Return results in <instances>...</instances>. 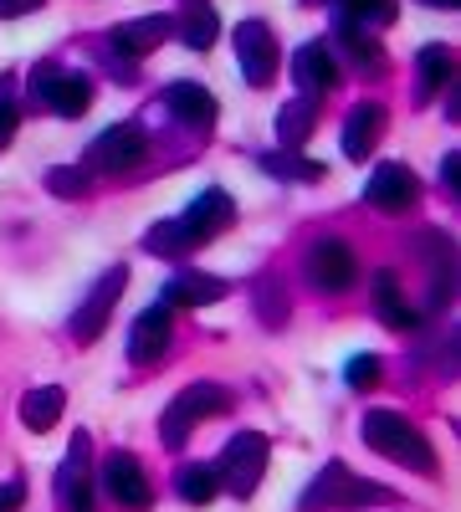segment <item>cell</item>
<instances>
[{
  "instance_id": "8992f818",
  "label": "cell",
  "mask_w": 461,
  "mask_h": 512,
  "mask_svg": "<svg viewBox=\"0 0 461 512\" xmlns=\"http://www.w3.org/2000/svg\"><path fill=\"white\" fill-rule=\"evenodd\" d=\"M149 159V139L139 123H113L103 134L88 144L82 154V169H93V175H134V169Z\"/></svg>"
},
{
  "instance_id": "2e32d148",
  "label": "cell",
  "mask_w": 461,
  "mask_h": 512,
  "mask_svg": "<svg viewBox=\"0 0 461 512\" xmlns=\"http://www.w3.org/2000/svg\"><path fill=\"white\" fill-rule=\"evenodd\" d=\"M374 318H380L385 328H395V333H415L421 328V308H415V297L400 287V277L395 272H374Z\"/></svg>"
},
{
  "instance_id": "7c38bea8",
  "label": "cell",
  "mask_w": 461,
  "mask_h": 512,
  "mask_svg": "<svg viewBox=\"0 0 461 512\" xmlns=\"http://www.w3.org/2000/svg\"><path fill=\"white\" fill-rule=\"evenodd\" d=\"M364 200L374 210H385V216H405V210H415V200H421V180L410 175V164L385 159V164H374V175L364 185Z\"/></svg>"
},
{
  "instance_id": "44dd1931",
  "label": "cell",
  "mask_w": 461,
  "mask_h": 512,
  "mask_svg": "<svg viewBox=\"0 0 461 512\" xmlns=\"http://www.w3.org/2000/svg\"><path fill=\"white\" fill-rule=\"evenodd\" d=\"M415 77H421V103H431L436 93H446L451 82H456V52L441 47V41H426L421 52H415Z\"/></svg>"
},
{
  "instance_id": "7a4b0ae2",
  "label": "cell",
  "mask_w": 461,
  "mask_h": 512,
  "mask_svg": "<svg viewBox=\"0 0 461 512\" xmlns=\"http://www.w3.org/2000/svg\"><path fill=\"white\" fill-rule=\"evenodd\" d=\"M374 502H400V497L390 487H380V482L354 477L344 461H328L323 472L303 487L298 512H354V507H374Z\"/></svg>"
},
{
  "instance_id": "ba28073f",
  "label": "cell",
  "mask_w": 461,
  "mask_h": 512,
  "mask_svg": "<svg viewBox=\"0 0 461 512\" xmlns=\"http://www.w3.org/2000/svg\"><path fill=\"white\" fill-rule=\"evenodd\" d=\"M303 277L318 287V292H349L354 282H359V256H354V246L349 241H339V236H323V241H313L308 246V256H303Z\"/></svg>"
},
{
  "instance_id": "7402d4cb",
  "label": "cell",
  "mask_w": 461,
  "mask_h": 512,
  "mask_svg": "<svg viewBox=\"0 0 461 512\" xmlns=\"http://www.w3.org/2000/svg\"><path fill=\"white\" fill-rule=\"evenodd\" d=\"M175 36L185 41L190 52H211L216 36H221V16L211 0H195V6H185V16L175 21Z\"/></svg>"
},
{
  "instance_id": "484cf974",
  "label": "cell",
  "mask_w": 461,
  "mask_h": 512,
  "mask_svg": "<svg viewBox=\"0 0 461 512\" xmlns=\"http://www.w3.org/2000/svg\"><path fill=\"white\" fill-rule=\"evenodd\" d=\"M175 487H180V497H185L190 507L216 502V497H221V466H216V461H190Z\"/></svg>"
},
{
  "instance_id": "d6986e66",
  "label": "cell",
  "mask_w": 461,
  "mask_h": 512,
  "mask_svg": "<svg viewBox=\"0 0 461 512\" xmlns=\"http://www.w3.org/2000/svg\"><path fill=\"white\" fill-rule=\"evenodd\" d=\"M226 292H231L226 277H211V272H175L170 282H164L159 303H170V308H205V303H221Z\"/></svg>"
},
{
  "instance_id": "d4e9b609",
  "label": "cell",
  "mask_w": 461,
  "mask_h": 512,
  "mask_svg": "<svg viewBox=\"0 0 461 512\" xmlns=\"http://www.w3.org/2000/svg\"><path fill=\"white\" fill-rule=\"evenodd\" d=\"M333 52H349V62H354L359 72H374V77L385 72V52H380V41H374V31H364V26L339 21V47H333Z\"/></svg>"
},
{
  "instance_id": "52a82bcc",
  "label": "cell",
  "mask_w": 461,
  "mask_h": 512,
  "mask_svg": "<svg viewBox=\"0 0 461 512\" xmlns=\"http://www.w3.org/2000/svg\"><path fill=\"white\" fill-rule=\"evenodd\" d=\"M123 287H129V267H108L93 287H88V297L77 303V313L67 318V333L77 338V344H93V338L108 328V318H113V308H118V297H123Z\"/></svg>"
},
{
  "instance_id": "4fadbf2b",
  "label": "cell",
  "mask_w": 461,
  "mask_h": 512,
  "mask_svg": "<svg viewBox=\"0 0 461 512\" xmlns=\"http://www.w3.org/2000/svg\"><path fill=\"white\" fill-rule=\"evenodd\" d=\"M103 487H108V497H113L123 512H149V502H154V487H149L144 461L129 456V451H113V456L103 461Z\"/></svg>"
},
{
  "instance_id": "9a60e30c",
  "label": "cell",
  "mask_w": 461,
  "mask_h": 512,
  "mask_svg": "<svg viewBox=\"0 0 461 512\" xmlns=\"http://www.w3.org/2000/svg\"><path fill=\"white\" fill-rule=\"evenodd\" d=\"M231 221H236V200L226 195V190H200L190 205H185V216H180V226L190 231V241L195 246H205V241H216L221 231H231Z\"/></svg>"
},
{
  "instance_id": "e575fe53",
  "label": "cell",
  "mask_w": 461,
  "mask_h": 512,
  "mask_svg": "<svg viewBox=\"0 0 461 512\" xmlns=\"http://www.w3.org/2000/svg\"><path fill=\"white\" fill-rule=\"evenodd\" d=\"M47 0H0V16L6 21H16V16H31V11H41Z\"/></svg>"
},
{
  "instance_id": "d6a6232c",
  "label": "cell",
  "mask_w": 461,
  "mask_h": 512,
  "mask_svg": "<svg viewBox=\"0 0 461 512\" xmlns=\"http://www.w3.org/2000/svg\"><path fill=\"white\" fill-rule=\"evenodd\" d=\"M16 128H21V108H16V88H11V77H0V149H6L16 139Z\"/></svg>"
},
{
  "instance_id": "6da1fadb",
  "label": "cell",
  "mask_w": 461,
  "mask_h": 512,
  "mask_svg": "<svg viewBox=\"0 0 461 512\" xmlns=\"http://www.w3.org/2000/svg\"><path fill=\"white\" fill-rule=\"evenodd\" d=\"M359 436L374 456H385L395 466H410V472H421V477H436L441 472V461L431 451V441L415 431V420H405L400 410H369L359 420Z\"/></svg>"
},
{
  "instance_id": "4dcf8cb0",
  "label": "cell",
  "mask_w": 461,
  "mask_h": 512,
  "mask_svg": "<svg viewBox=\"0 0 461 512\" xmlns=\"http://www.w3.org/2000/svg\"><path fill=\"white\" fill-rule=\"evenodd\" d=\"M47 190H52L57 200H82V195L93 190V180H88V169L57 164V169H47Z\"/></svg>"
},
{
  "instance_id": "8fae6325",
  "label": "cell",
  "mask_w": 461,
  "mask_h": 512,
  "mask_svg": "<svg viewBox=\"0 0 461 512\" xmlns=\"http://www.w3.org/2000/svg\"><path fill=\"white\" fill-rule=\"evenodd\" d=\"M93 441L88 431H77L67 456H62V472H57V497H62V512H98L93 502Z\"/></svg>"
},
{
  "instance_id": "f546056e",
  "label": "cell",
  "mask_w": 461,
  "mask_h": 512,
  "mask_svg": "<svg viewBox=\"0 0 461 512\" xmlns=\"http://www.w3.org/2000/svg\"><path fill=\"white\" fill-rule=\"evenodd\" d=\"M257 164L267 169L272 180H323V164L292 154V149H282V154H257Z\"/></svg>"
},
{
  "instance_id": "5b68a950",
  "label": "cell",
  "mask_w": 461,
  "mask_h": 512,
  "mask_svg": "<svg viewBox=\"0 0 461 512\" xmlns=\"http://www.w3.org/2000/svg\"><path fill=\"white\" fill-rule=\"evenodd\" d=\"M31 93H36L41 108L57 113V118H82L93 108V77L72 72V67H57V62H41L31 72Z\"/></svg>"
},
{
  "instance_id": "f1b7e54d",
  "label": "cell",
  "mask_w": 461,
  "mask_h": 512,
  "mask_svg": "<svg viewBox=\"0 0 461 512\" xmlns=\"http://www.w3.org/2000/svg\"><path fill=\"white\" fill-rule=\"evenodd\" d=\"M144 251H154V256H190L195 241H190V231L180 226V216H170V221H159V226L144 231Z\"/></svg>"
},
{
  "instance_id": "ac0fdd59",
  "label": "cell",
  "mask_w": 461,
  "mask_h": 512,
  "mask_svg": "<svg viewBox=\"0 0 461 512\" xmlns=\"http://www.w3.org/2000/svg\"><path fill=\"white\" fill-rule=\"evenodd\" d=\"M164 108H170L185 128H211L216 113H221V103L211 98V88H200V82H190V77H180V82L164 88Z\"/></svg>"
},
{
  "instance_id": "cb8c5ba5",
  "label": "cell",
  "mask_w": 461,
  "mask_h": 512,
  "mask_svg": "<svg viewBox=\"0 0 461 512\" xmlns=\"http://www.w3.org/2000/svg\"><path fill=\"white\" fill-rule=\"evenodd\" d=\"M313 123H318V98H292L282 113H277V139H282V149H292L298 154L308 139H313Z\"/></svg>"
},
{
  "instance_id": "1f68e13d",
  "label": "cell",
  "mask_w": 461,
  "mask_h": 512,
  "mask_svg": "<svg viewBox=\"0 0 461 512\" xmlns=\"http://www.w3.org/2000/svg\"><path fill=\"white\" fill-rule=\"evenodd\" d=\"M344 379H349V390H374V384L385 379V359L380 354H354L344 364Z\"/></svg>"
},
{
  "instance_id": "8d00e7d4",
  "label": "cell",
  "mask_w": 461,
  "mask_h": 512,
  "mask_svg": "<svg viewBox=\"0 0 461 512\" xmlns=\"http://www.w3.org/2000/svg\"><path fill=\"white\" fill-rule=\"evenodd\" d=\"M421 6H436V11H451V6H456V0H421Z\"/></svg>"
},
{
  "instance_id": "3957f363",
  "label": "cell",
  "mask_w": 461,
  "mask_h": 512,
  "mask_svg": "<svg viewBox=\"0 0 461 512\" xmlns=\"http://www.w3.org/2000/svg\"><path fill=\"white\" fill-rule=\"evenodd\" d=\"M231 405H236V395L226 390V384H211V379L185 384V390L170 400V410H164V420H159V441L170 446V451H180L200 420H211V415H231Z\"/></svg>"
},
{
  "instance_id": "603a6c76",
  "label": "cell",
  "mask_w": 461,
  "mask_h": 512,
  "mask_svg": "<svg viewBox=\"0 0 461 512\" xmlns=\"http://www.w3.org/2000/svg\"><path fill=\"white\" fill-rule=\"evenodd\" d=\"M62 410H67V390H57V384H41V390L21 395V420H26V431H36V436H47L52 425L62 420Z\"/></svg>"
},
{
  "instance_id": "9c48e42d",
  "label": "cell",
  "mask_w": 461,
  "mask_h": 512,
  "mask_svg": "<svg viewBox=\"0 0 461 512\" xmlns=\"http://www.w3.org/2000/svg\"><path fill=\"white\" fill-rule=\"evenodd\" d=\"M236 62H241V77L251 88H272L277 82V67H282V47L267 21H241L236 26Z\"/></svg>"
},
{
  "instance_id": "d590c367",
  "label": "cell",
  "mask_w": 461,
  "mask_h": 512,
  "mask_svg": "<svg viewBox=\"0 0 461 512\" xmlns=\"http://www.w3.org/2000/svg\"><path fill=\"white\" fill-rule=\"evenodd\" d=\"M441 175H446V190H461V154L441 159Z\"/></svg>"
},
{
  "instance_id": "30bf717a",
  "label": "cell",
  "mask_w": 461,
  "mask_h": 512,
  "mask_svg": "<svg viewBox=\"0 0 461 512\" xmlns=\"http://www.w3.org/2000/svg\"><path fill=\"white\" fill-rule=\"evenodd\" d=\"M175 344V308L170 303H154L144 308L134 323H129V338H123V349H129V364H159Z\"/></svg>"
},
{
  "instance_id": "836d02e7",
  "label": "cell",
  "mask_w": 461,
  "mask_h": 512,
  "mask_svg": "<svg viewBox=\"0 0 461 512\" xmlns=\"http://www.w3.org/2000/svg\"><path fill=\"white\" fill-rule=\"evenodd\" d=\"M26 507V482L11 477V482H0V512H21Z\"/></svg>"
},
{
  "instance_id": "83f0119b",
  "label": "cell",
  "mask_w": 461,
  "mask_h": 512,
  "mask_svg": "<svg viewBox=\"0 0 461 512\" xmlns=\"http://www.w3.org/2000/svg\"><path fill=\"white\" fill-rule=\"evenodd\" d=\"M333 11H339V21H349V26L374 31V26L395 21V0H333Z\"/></svg>"
},
{
  "instance_id": "e0dca14e",
  "label": "cell",
  "mask_w": 461,
  "mask_h": 512,
  "mask_svg": "<svg viewBox=\"0 0 461 512\" xmlns=\"http://www.w3.org/2000/svg\"><path fill=\"white\" fill-rule=\"evenodd\" d=\"M385 128H390V108H385V103H374V98L354 103L349 118H344V154H349L354 164H364V159L374 154V144L385 139Z\"/></svg>"
},
{
  "instance_id": "277c9868",
  "label": "cell",
  "mask_w": 461,
  "mask_h": 512,
  "mask_svg": "<svg viewBox=\"0 0 461 512\" xmlns=\"http://www.w3.org/2000/svg\"><path fill=\"white\" fill-rule=\"evenodd\" d=\"M267 461H272V441L262 436V431H236L231 441H226V451H221V492H231V497H251L262 487V477H267Z\"/></svg>"
},
{
  "instance_id": "5bb4252c",
  "label": "cell",
  "mask_w": 461,
  "mask_h": 512,
  "mask_svg": "<svg viewBox=\"0 0 461 512\" xmlns=\"http://www.w3.org/2000/svg\"><path fill=\"white\" fill-rule=\"evenodd\" d=\"M339 77H344V67H339L333 41H303V47L292 52V82H298L308 98H318V93H328V88H339Z\"/></svg>"
},
{
  "instance_id": "4316f807",
  "label": "cell",
  "mask_w": 461,
  "mask_h": 512,
  "mask_svg": "<svg viewBox=\"0 0 461 512\" xmlns=\"http://www.w3.org/2000/svg\"><path fill=\"white\" fill-rule=\"evenodd\" d=\"M251 303H257V318H262L267 328H282V323L292 318V297L282 292L277 277H257V282H251Z\"/></svg>"
},
{
  "instance_id": "ffe728a7",
  "label": "cell",
  "mask_w": 461,
  "mask_h": 512,
  "mask_svg": "<svg viewBox=\"0 0 461 512\" xmlns=\"http://www.w3.org/2000/svg\"><path fill=\"white\" fill-rule=\"evenodd\" d=\"M170 31H175L170 16H139V21L113 26L108 41H113V52H123V57H149V52H159V41L170 36Z\"/></svg>"
}]
</instances>
